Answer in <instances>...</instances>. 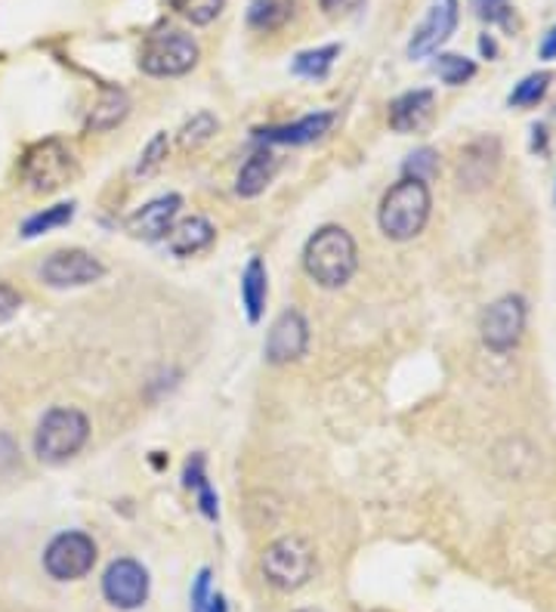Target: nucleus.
I'll return each mask as SVG.
<instances>
[{"instance_id":"nucleus-16","label":"nucleus","mask_w":556,"mask_h":612,"mask_svg":"<svg viewBox=\"0 0 556 612\" xmlns=\"http://www.w3.org/2000/svg\"><path fill=\"white\" fill-rule=\"evenodd\" d=\"M433 115V93L412 91L402 93L399 99L390 103V127L395 133H414L430 121Z\"/></svg>"},{"instance_id":"nucleus-32","label":"nucleus","mask_w":556,"mask_h":612,"mask_svg":"<svg viewBox=\"0 0 556 612\" xmlns=\"http://www.w3.org/2000/svg\"><path fill=\"white\" fill-rule=\"evenodd\" d=\"M359 0H322V10L328 16H341V13H350Z\"/></svg>"},{"instance_id":"nucleus-6","label":"nucleus","mask_w":556,"mask_h":612,"mask_svg":"<svg viewBox=\"0 0 556 612\" xmlns=\"http://www.w3.org/2000/svg\"><path fill=\"white\" fill-rule=\"evenodd\" d=\"M198 62V44L186 32L177 28H164L145 40L143 56H140V66L145 74H155V78H177L186 74Z\"/></svg>"},{"instance_id":"nucleus-13","label":"nucleus","mask_w":556,"mask_h":612,"mask_svg":"<svg viewBox=\"0 0 556 612\" xmlns=\"http://www.w3.org/2000/svg\"><path fill=\"white\" fill-rule=\"evenodd\" d=\"M180 196H164L143 204L137 214L127 216V233L133 238H143V242H162L170 233L174 220L180 214Z\"/></svg>"},{"instance_id":"nucleus-17","label":"nucleus","mask_w":556,"mask_h":612,"mask_svg":"<svg viewBox=\"0 0 556 612\" xmlns=\"http://www.w3.org/2000/svg\"><path fill=\"white\" fill-rule=\"evenodd\" d=\"M279 167H282V162H279V155L275 152H257V155H251L248 162H245V167H241V174H238V183H235V192L241 196V199H257L267 186L272 183V177L279 174Z\"/></svg>"},{"instance_id":"nucleus-19","label":"nucleus","mask_w":556,"mask_h":612,"mask_svg":"<svg viewBox=\"0 0 556 612\" xmlns=\"http://www.w3.org/2000/svg\"><path fill=\"white\" fill-rule=\"evenodd\" d=\"M127 111H130L127 93L118 91V87H106V91L99 93L96 106H93L87 127H91V130H111V127H118L125 121Z\"/></svg>"},{"instance_id":"nucleus-9","label":"nucleus","mask_w":556,"mask_h":612,"mask_svg":"<svg viewBox=\"0 0 556 612\" xmlns=\"http://www.w3.org/2000/svg\"><path fill=\"white\" fill-rule=\"evenodd\" d=\"M103 275H106V267L81 248L50 254L40 267V279L50 289H84V285L99 282Z\"/></svg>"},{"instance_id":"nucleus-15","label":"nucleus","mask_w":556,"mask_h":612,"mask_svg":"<svg viewBox=\"0 0 556 612\" xmlns=\"http://www.w3.org/2000/svg\"><path fill=\"white\" fill-rule=\"evenodd\" d=\"M216 229L211 226V220L204 216H182L180 223L170 226L167 233V248L177 254V257H192L201 254L204 248H211Z\"/></svg>"},{"instance_id":"nucleus-34","label":"nucleus","mask_w":556,"mask_h":612,"mask_svg":"<svg viewBox=\"0 0 556 612\" xmlns=\"http://www.w3.org/2000/svg\"><path fill=\"white\" fill-rule=\"evenodd\" d=\"M480 47H483V54L495 56V44H492V40H488V37H483V44H480Z\"/></svg>"},{"instance_id":"nucleus-2","label":"nucleus","mask_w":556,"mask_h":612,"mask_svg":"<svg viewBox=\"0 0 556 612\" xmlns=\"http://www.w3.org/2000/svg\"><path fill=\"white\" fill-rule=\"evenodd\" d=\"M430 220V186L414 177H402L380 201V229L393 242H409L424 233Z\"/></svg>"},{"instance_id":"nucleus-1","label":"nucleus","mask_w":556,"mask_h":612,"mask_svg":"<svg viewBox=\"0 0 556 612\" xmlns=\"http://www.w3.org/2000/svg\"><path fill=\"white\" fill-rule=\"evenodd\" d=\"M359 267V251L353 235L343 226H322L306 242L304 270L322 289H343Z\"/></svg>"},{"instance_id":"nucleus-8","label":"nucleus","mask_w":556,"mask_h":612,"mask_svg":"<svg viewBox=\"0 0 556 612\" xmlns=\"http://www.w3.org/2000/svg\"><path fill=\"white\" fill-rule=\"evenodd\" d=\"M96 563V544L91 536L84 532H62L50 541L47 554H44V566L47 573L59 581H72V578L87 576Z\"/></svg>"},{"instance_id":"nucleus-31","label":"nucleus","mask_w":556,"mask_h":612,"mask_svg":"<svg viewBox=\"0 0 556 612\" xmlns=\"http://www.w3.org/2000/svg\"><path fill=\"white\" fill-rule=\"evenodd\" d=\"M208 597H211V569H201L192 585V612H204Z\"/></svg>"},{"instance_id":"nucleus-30","label":"nucleus","mask_w":556,"mask_h":612,"mask_svg":"<svg viewBox=\"0 0 556 612\" xmlns=\"http://www.w3.org/2000/svg\"><path fill=\"white\" fill-rule=\"evenodd\" d=\"M19 306H22V294L16 289H10L7 282H0V322L13 319L19 313Z\"/></svg>"},{"instance_id":"nucleus-21","label":"nucleus","mask_w":556,"mask_h":612,"mask_svg":"<svg viewBox=\"0 0 556 612\" xmlns=\"http://www.w3.org/2000/svg\"><path fill=\"white\" fill-rule=\"evenodd\" d=\"M72 216H74V204H54V208H47V211H40V214L28 216L25 226H22V235H25V238H35V235L50 233V229L66 226Z\"/></svg>"},{"instance_id":"nucleus-10","label":"nucleus","mask_w":556,"mask_h":612,"mask_svg":"<svg viewBox=\"0 0 556 612\" xmlns=\"http://www.w3.org/2000/svg\"><path fill=\"white\" fill-rule=\"evenodd\" d=\"M103 595L118 610H140L149 597V573L137 560H115L103 576Z\"/></svg>"},{"instance_id":"nucleus-20","label":"nucleus","mask_w":556,"mask_h":612,"mask_svg":"<svg viewBox=\"0 0 556 612\" xmlns=\"http://www.w3.org/2000/svg\"><path fill=\"white\" fill-rule=\"evenodd\" d=\"M186 486L196 489L198 495V507L204 510V517H211V520H216V495L214 489H211V483H208V473H204V458L201 455H192L189 458V464H186Z\"/></svg>"},{"instance_id":"nucleus-4","label":"nucleus","mask_w":556,"mask_h":612,"mask_svg":"<svg viewBox=\"0 0 556 612\" xmlns=\"http://www.w3.org/2000/svg\"><path fill=\"white\" fill-rule=\"evenodd\" d=\"M316 569V557L312 548L297 536H285V539L272 541L263 551V576L279 591H297L312 578Z\"/></svg>"},{"instance_id":"nucleus-23","label":"nucleus","mask_w":556,"mask_h":612,"mask_svg":"<svg viewBox=\"0 0 556 612\" xmlns=\"http://www.w3.org/2000/svg\"><path fill=\"white\" fill-rule=\"evenodd\" d=\"M551 72H535L529 74V78H522L520 84H517V91L510 93V106L517 108H529V106H539L541 99H544V93L551 87Z\"/></svg>"},{"instance_id":"nucleus-11","label":"nucleus","mask_w":556,"mask_h":612,"mask_svg":"<svg viewBox=\"0 0 556 612\" xmlns=\"http://www.w3.org/2000/svg\"><path fill=\"white\" fill-rule=\"evenodd\" d=\"M309 346V325H306L300 309H285L275 322H272L270 334H267V362L272 365H287L297 362Z\"/></svg>"},{"instance_id":"nucleus-35","label":"nucleus","mask_w":556,"mask_h":612,"mask_svg":"<svg viewBox=\"0 0 556 612\" xmlns=\"http://www.w3.org/2000/svg\"><path fill=\"white\" fill-rule=\"evenodd\" d=\"M297 612H322V610H297Z\"/></svg>"},{"instance_id":"nucleus-18","label":"nucleus","mask_w":556,"mask_h":612,"mask_svg":"<svg viewBox=\"0 0 556 612\" xmlns=\"http://www.w3.org/2000/svg\"><path fill=\"white\" fill-rule=\"evenodd\" d=\"M267 294H270L267 267H263L260 257H251L245 272H241V304L248 309V319H251V322H260V319H263Z\"/></svg>"},{"instance_id":"nucleus-33","label":"nucleus","mask_w":556,"mask_h":612,"mask_svg":"<svg viewBox=\"0 0 556 612\" xmlns=\"http://www.w3.org/2000/svg\"><path fill=\"white\" fill-rule=\"evenodd\" d=\"M541 59H556V28H551L544 40H541Z\"/></svg>"},{"instance_id":"nucleus-14","label":"nucleus","mask_w":556,"mask_h":612,"mask_svg":"<svg viewBox=\"0 0 556 612\" xmlns=\"http://www.w3.org/2000/svg\"><path fill=\"white\" fill-rule=\"evenodd\" d=\"M334 125V111H316V115H306L294 125H279V127H263L257 130V140L260 143H279V145H304L316 143L319 137H324Z\"/></svg>"},{"instance_id":"nucleus-25","label":"nucleus","mask_w":556,"mask_h":612,"mask_svg":"<svg viewBox=\"0 0 556 612\" xmlns=\"http://www.w3.org/2000/svg\"><path fill=\"white\" fill-rule=\"evenodd\" d=\"M436 74L449 84V87H458V84H466L473 74H476V66L464 59V56H454V54H446L439 56V62H436Z\"/></svg>"},{"instance_id":"nucleus-29","label":"nucleus","mask_w":556,"mask_h":612,"mask_svg":"<svg viewBox=\"0 0 556 612\" xmlns=\"http://www.w3.org/2000/svg\"><path fill=\"white\" fill-rule=\"evenodd\" d=\"M476 3V13L480 19H485L488 25H507L510 28V0H473Z\"/></svg>"},{"instance_id":"nucleus-12","label":"nucleus","mask_w":556,"mask_h":612,"mask_svg":"<svg viewBox=\"0 0 556 612\" xmlns=\"http://www.w3.org/2000/svg\"><path fill=\"white\" fill-rule=\"evenodd\" d=\"M454 25H458V0H436L427 19L421 22V28L414 32L412 44H409V56L412 59H424L433 50H439L451 37Z\"/></svg>"},{"instance_id":"nucleus-3","label":"nucleus","mask_w":556,"mask_h":612,"mask_svg":"<svg viewBox=\"0 0 556 612\" xmlns=\"http://www.w3.org/2000/svg\"><path fill=\"white\" fill-rule=\"evenodd\" d=\"M91 436V421L78 409H50L37 424L35 451L47 464H62L84 449Z\"/></svg>"},{"instance_id":"nucleus-5","label":"nucleus","mask_w":556,"mask_h":612,"mask_svg":"<svg viewBox=\"0 0 556 612\" xmlns=\"http://www.w3.org/2000/svg\"><path fill=\"white\" fill-rule=\"evenodd\" d=\"M74 174H78L74 155L69 152V145H62L59 140H44L32 145L22 158V180L28 183L32 192H54L72 180Z\"/></svg>"},{"instance_id":"nucleus-24","label":"nucleus","mask_w":556,"mask_h":612,"mask_svg":"<svg viewBox=\"0 0 556 612\" xmlns=\"http://www.w3.org/2000/svg\"><path fill=\"white\" fill-rule=\"evenodd\" d=\"M170 3H174V10H177L180 16L196 22V25L214 22V19L223 13V7H226V0H170Z\"/></svg>"},{"instance_id":"nucleus-7","label":"nucleus","mask_w":556,"mask_h":612,"mask_svg":"<svg viewBox=\"0 0 556 612\" xmlns=\"http://www.w3.org/2000/svg\"><path fill=\"white\" fill-rule=\"evenodd\" d=\"M483 343L495 353H507L522 341V331H525V301L517 294H507L501 301L488 306L483 313Z\"/></svg>"},{"instance_id":"nucleus-26","label":"nucleus","mask_w":556,"mask_h":612,"mask_svg":"<svg viewBox=\"0 0 556 612\" xmlns=\"http://www.w3.org/2000/svg\"><path fill=\"white\" fill-rule=\"evenodd\" d=\"M214 133H216V118L214 115H208V111H201V115H196V118L180 130V145L182 149H198V145L208 143Z\"/></svg>"},{"instance_id":"nucleus-28","label":"nucleus","mask_w":556,"mask_h":612,"mask_svg":"<svg viewBox=\"0 0 556 612\" xmlns=\"http://www.w3.org/2000/svg\"><path fill=\"white\" fill-rule=\"evenodd\" d=\"M433 174H436V152H433V149H417L414 155H409V162H405V177L427 183Z\"/></svg>"},{"instance_id":"nucleus-27","label":"nucleus","mask_w":556,"mask_h":612,"mask_svg":"<svg viewBox=\"0 0 556 612\" xmlns=\"http://www.w3.org/2000/svg\"><path fill=\"white\" fill-rule=\"evenodd\" d=\"M167 149H170V143H167V133H158V137H152V143L145 145V152L140 155V164H137V177H152L158 167L164 164V158H167Z\"/></svg>"},{"instance_id":"nucleus-22","label":"nucleus","mask_w":556,"mask_h":612,"mask_svg":"<svg viewBox=\"0 0 556 612\" xmlns=\"http://www.w3.org/2000/svg\"><path fill=\"white\" fill-rule=\"evenodd\" d=\"M341 54V47H319V50H306L294 59V74H304V78H324L334 66V56Z\"/></svg>"}]
</instances>
